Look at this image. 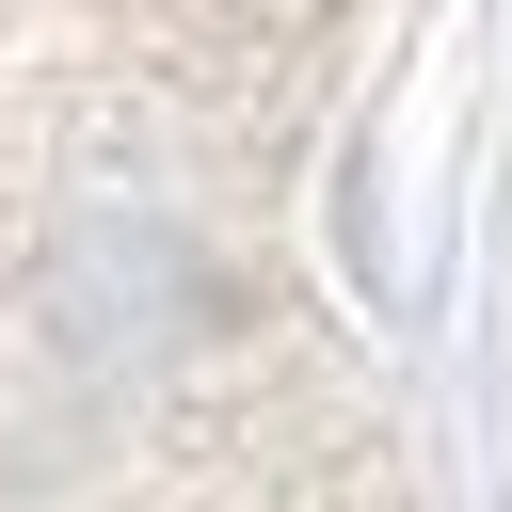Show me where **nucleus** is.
<instances>
[{
    "label": "nucleus",
    "instance_id": "obj_1",
    "mask_svg": "<svg viewBox=\"0 0 512 512\" xmlns=\"http://www.w3.org/2000/svg\"><path fill=\"white\" fill-rule=\"evenodd\" d=\"M400 0H0V512H416L304 272Z\"/></svg>",
    "mask_w": 512,
    "mask_h": 512
}]
</instances>
